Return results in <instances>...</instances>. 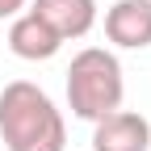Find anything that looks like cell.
I'll return each mask as SVG.
<instances>
[{"label": "cell", "instance_id": "6da1fadb", "mask_svg": "<svg viewBox=\"0 0 151 151\" xmlns=\"http://www.w3.org/2000/svg\"><path fill=\"white\" fill-rule=\"evenodd\" d=\"M0 139L9 151H63L67 122L38 84L13 80L0 92Z\"/></svg>", "mask_w": 151, "mask_h": 151}, {"label": "cell", "instance_id": "7a4b0ae2", "mask_svg": "<svg viewBox=\"0 0 151 151\" xmlns=\"http://www.w3.org/2000/svg\"><path fill=\"white\" fill-rule=\"evenodd\" d=\"M126 97V80H122V63L118 55L105 46H84L67 67V105L76 118L84 122H101L113 109H122Z\"/></svg>", "mask_w": 151, "mask_h": 151}, {"label": "cell", "instance_id": "3957f363", "mask_svg": "<svg viewBox=\"0 0 151 151\" xmlns=\"http://www.w3.org/2000/svg\"><path fill=\"white\" fill-rule=\"evenodd\" d=\"M92 126V151H151V122L134 109H113Z\"/></svg>", "mask_w": 151, "mask_h": 151}, {"label": "cell", "instance_id": "277c9868", "mask_svg": "<svg viewBox=\"0 0 151 151\" xmlns=\"http://www.w3.org/2000/svg\"><path fill=\"white\" fill-rule=\"evenodd\" d=\"M105 38L122 50L151 46V0H118V4H109Z\"/></svg>", "mask_w": 151, "mask_h": 151}, {"label": "cell", "instance_id": "5b68a950", "mask_svg": "<svg viewBox=\"0 0 151 151\" xmlns=\"http://www.w3.org/2000/svg\"><path fill=\"white\" fill-rule=\"evenodd\" d=\"M63 46V38L55 34L42 17H34V13H17L13 17V25H9V50L17 55V59H25V63H46L55 59Z\"/></svg>", "mask_w": 151, "mask_h": 151}, {"label": "cell", "instance_id": "8992f818", "mask_svg": "<svg viewBox=\"0 0 151 151\" xmlns=\"http://www.w3.org/2000/svg\"><path fill=\"white\" fill-rule=\"evenodd\" d=\"M34 17H42V21L63 38H84L92 25H97V0H34Z\"/></svg>", "mask_w": 151, "mask_h": 151}, {"label": "cell", "instance_id": "52a82bcc", "mask_svg": "<svg viewBox=\"0 0 151 151\" xmlns=\"http://www.w3.org/2000/svg\"><path fill=\"white\" fill-rule=\"evenodd\" d=\"M25 4H29V0H0V21H13Z\"/></svg>", "mask_w": 151, "mask_h": 151}]
</instances>
